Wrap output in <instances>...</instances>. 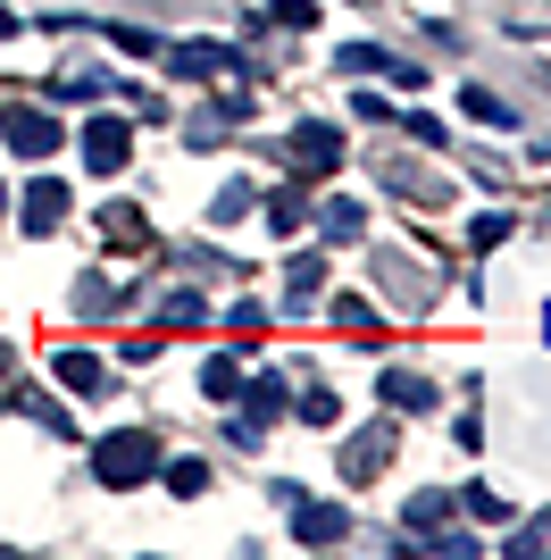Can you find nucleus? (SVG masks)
Returning <instances> with one entry per match:
<instances>
[{"label":"nucleus","instance_id":"1","mask_svg":"<svg viewBox=\"0 0 551 560\" xmlns=\"http://www.w3.org/2000/svg\"><path fill=\"white\" fill-rule=\"evenodd\" d=\"M126 151H134V126H126V117H92V126H84V160L101 167V176H117Z\"/></svg>","mask_w":551,"mask_h":560},{"label":"nucleus","instance_id":"2","mask_svg":"<svg viewBox=\"0 0 551 560\" xmlns=\"http://www.w3.org/2000/svg\"><path fill=\"white\" fill-rule=\"evenodd\" d=\"M151 460H160V452H151V435H134V427H126L117 444H101V477H109V486H134V477H151Z\"/></svg>","mask_w":551,"mask_h":560},{"label":"nucleus","instance_id":"3","mask_svg":"<svg viewBox=\"0 0 551 560\" xmlns=\"http://www.w3.org/2000/svg\"><path fill=\"white\" fill-rule=\"evenodd\" d=\"M9 142H17L25 160H50V151H59V126H50L43 109H9Z\"/></svg>","mask_w":551,"mask_h":560},{"label":"nucleus","instance_id":"4","mask_svg":"<svg viewBox=\"0 0 551 560\" xmlns=\"http://www.w3.org/2000/svg\"><path fill=\"white\" fill-rule=\"evenodd\" d=\"M293 536L301 544H335V536H343V511H335V502H301V511H293Z\"/></svg>","mask_w":551,"mask_h":560},{"label":"nucleus","instance_id":"5","mask_svg":"<svg viewBox=\"0 0 551 560\" xmlns=\"http://www.w3.org/2000/svg\"><path fill=\"white\" fill-rule=\"evenodd\" d=\"M50 218H68V192L50 185V176H34V185H25V226L43 234V226H50Z\"/></svg>","mask_w":551,"mask_h":560},{"label":"nucleus","instance_id":"6","mask_svg":"<svg viewBox=\"0 0 551 560\" xmlns=\"http://www.w3.org/2000/svg\"><path fill=\"white\" fill-rule=\"evenodd\" d=\"M301 176H326V167H335V126H301Z\"/></svg>","mask_w":551,"mask_h":560},{"label":"nucleus","instance_id":"7","mask_svg":"<svg viewBox=\"0 0 551 560\" xmlns=\"http://www.w3.org/2000/svg\"><path fill=\"white\" fill-rule=\"evenodd\" d=\"M101 234H109V243H126V252H134V243H151L134 210H101Z\"/></svg>","mask_w":551,"mask_h":560},{"label":"nucleus","instance_id":"8","mask_svg":"<svg viewBox=\"0 0 551 560\" xmlns=\"http://www.w3.org/2000/svg\"><path fill=\"white\" fill-rule=\"evenodd\" d=\"M385 401H401V410H418V401H426V376L392 369V376H385Z\"/></svg>","mask_w":551,"mask_h":560},{"label":"nucleus","instance_id":"9","mask_svg":"<svg viewBox=\"0 0 551 560\" xmlns=\"http://www.w3.org/2000/svg\"><path fill=\"white\" fill-rule=\"evenodd\" d=\"M59 376H68V385H75V394H92V385H101V369H92V360H84V351H68V360H59Z\"/></svg>","mask_w":551,"mask_h":560},{"label":"nucleus","instance_id":"10","mask_svg":"<svg viewBox=\"0 0 551 560\" xmlns=\"http://www.w3.org/2000/svg\"><path fill=\"white\" fill-rule=\"evenodd\" d=\"M201 385H209V394H218V401H226L234 385H243V369H234V360H209V376H201Z\"/></svg>","mask_w":551,"mask_h":560},{"label":"nucleus","instance_id":"11","mask_svg":"<svg viewBox=\"0 0 551 560\" xmlns=\"http://www.w3.org/2000/svg\"><path fill=\"white\" fill-rule=\"evenodd\" d=\"M167 486H176V493H201L209 468H201V460H176V468H167Z\"/></svg>","mask_w":551,"mask_h":560}]
</instances>
